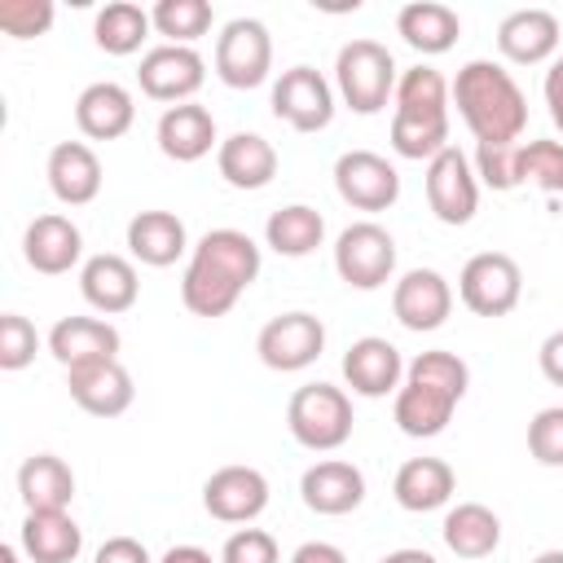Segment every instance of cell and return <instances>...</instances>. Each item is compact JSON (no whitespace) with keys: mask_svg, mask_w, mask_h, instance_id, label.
<instances>
[{"mask_svg":"<svg viewBox=\"0 0 563 563\" xmlns=\"http://www.w3.org/2000/svg\"><path fill=\"white\" fill-rule=\"evenodd\" d=\"M457 295L475 317H506L523 295V273L506 251H479L462 264Z\"/></svg>","mask_w":563,"mask_h":563,"instance_id":"obj_8","label":"cell"},{"mask_svg":"<svg viewBox=\"0 0 563 563\" xmlns=\"http://www.w3.org/2000/svg\"><path fill=\"white\" fill-rule=\"evenodd\" d=\"M53 26V0H0V31L13 40H35Z\"/></svg>","mask_w":563,"mask_h":563,"instance_id":"obj_41","label":"cell"},{"mask_svg":"<svg viewBox=\"0 0 563 563\" xmlns=\"http://www.w3.org/2000/svg\"><path fill=\"white\" fill-rule=\"evenodd\" d=\"M541 92H545V106H550V119H554V128L563 132V57H559V62H550Z\"/></svg>","mask_w":563,"mask_h":563,"instance_id":"obj_46","label":"cell"},{"mask_svg":"<svg viewBox=\"0 0 563 563\" xmlns=\"http://www.w3.org/2000/svg\"><path fill=\"white\" fill-rule=\"evenodd\" d=\"M136 119V101L123 84L97 79L75 97V123L88 141H119Z\"/></svg>","mask_w":563,"mask_h":563,"instance_id":"obj_24","label":"cell"},{"mask_svg":"<svg viewBox=\"0 0 563 563\" xmlns=\"http://www.w3.org/2000/svg\"><path fill=\"white\" fill-rule=\"evenodd\" d=\"M396 57L378 40H347L334 57V88L356 114H378L396 97Z\"/></svg>","mask_w":563,"mask_h":563,"instance_id":"obj_4","label":"cell"},{"mask_svg":"<svg viewBox=\"0 0 563 563\" xmlns=\"http://www.w3.org/2000/svg\"><path fill=\"white\" fill-rule=\"evenodd\" d=\"M378 563H440L435 554H427V550H413V545H405V550H391V554H383Z\"/></svg>","mask_w":563,"mask_h":563,"instance_id":"obj_49","label":"cell"},{"mask_svg":"<svg viewBox=\"0 0 563 563\" xmlns=\"http://www.w3.org/2000/svg\"><path fill=\"white\" fill-rule=\"evenodd\" d=\"M220 563H282V554H277V541L264 528H238L224 541Z\"/></svg>","mask_w":563,"mask_h":563,"instance_id":"obj_43","label":"cell"},{"mask_svg":"<svg viewBox=\"0 0 563 563\" xmlns=\"http://www.w3.org/2000/svg\"><path fill=\"white\" fill-rule=\"evenodd\" d=\"M40 352V334L22 312H4L0 317V369H26Z\"/></svg>","mask_w":563,"mask_h":563,"instance_id":"obj_40","label":"cell"},{"mask_svg":"<svg viewBox=\"0 0 563 563\" xmlns=\"http://www.w3.org/2000/svg\"><path fill=\"white\" fill-rule=\"evenodd\" d=\"M444 545L457 554V559H488L497 545H501V519L484 506V501H457L449 515H444V528H440Z\"/></svg>","mask_w":563,"mask_h":563,"instance_id":"obj_32","label":"cell"},{"mask_svg":"<svg viewBox=\"0 0 563 563\" xmlns=\"http://www.w3.org/2000/svg\"><path fill=\"white\" fill-rule=\"evenodd\" d=\"M158 563H216V559H211L202 545H172Z\"/></svg>","mask_w":563,"mask_h":563,"instance_id":"obj_48","label":"cell"},{"mask_svg":"<svg viewBox=\"0 0 563 563\" xmlns=\"http://www.w3.org/2000/svg\"><path fill=\"white\" fill-rule=\"evenodd\" d=\"M453 106L462 123L471 128L475 145H501L519 141L528 128V97L515 84V75L501 62L475 57L453 79Z\"/></svg>","mask_w":563,"mask_h":563,"instance_id":"obj_3","label":"cell"},{"mask_svg":"<svg viewBox=\"0 0 563 563\" xmlns=\"http://www.w3.org/2000/svg\"><path fill=\"white\" fill-rule=\"evenodd\" d=\"M273 70V35L260 18H233L216 35V75L224 88H260Z\"/></svg>","mask_w":563,"mask_h":563,"instance_id":"obj_6","label":"cell"},{"mask_svg":"<svg viewBox=\"0 0 563 563\" xmlns=\"http://www.w3.org/2000/svg\"><path fill=\"white\" fill-rule=\"evenodd\" d=\"M255 352L268 369L299 374L325 352V325L312 312H282V317L264 321V330L255 339Z\"/></svg>","mask_w":563,"mask_h":563,"instance_id":"obj_10","label":"cell"},{"mask_svg":"<svg viewBox=\"0 0 563 563\" xmlns=\"http://www.w3.org/2000/svg\"><path fill=\"white\" fill-rule=\"evenodd\" d=\"M136 79H141V92H145L150 101L180 106V101H189V97L202 88L207 62H202V53L189 48V44H158V48H150V53L141 57Z\"/></svg>","mask_w":563,"mask_h":563,"instance_id":"obj_11","label":"cell"},{"mask_svg":"<svg viewBox=\"0 0 563 563\" xmlns=\"http://www.w3.org/2000/svg\"><path fill=\"white\" fill-rule=\"evenodd\" d=\"M559 35H563V26L550 9H515L497 26V48L515 66H541L545 57H554Z\"/></svg>","mask_w":563,"mask_h":563,"instance_id":"obj_21","label":"cell"},{"mask_svg":"<svg viewBox=\"0 0 563 563\" xmlns=\"http://www.w3.org/2000/svg\"><path fill=\"white\" fill-rule=\"evenodd\" d=\"M334 189L356 211H387L400 198V172L374 150H347L334 163Z\"/></svg>","mask_w":563,"mask_h":563,"instance_id":"obj_13","label":"cell"},{"mask_svg":"<svg viewBox=\"0 0 563 563\" xmlns=\"http://www.w3.org/2000/svg\"><path fill=\"white\" fill-rule=\"evenodd\" d=\"M150 31H154L150 13H145L141 4H132V0H110L106 9H97V22H92V40H97V48L110 53V57L136 53V48L150 40Z\"/></svg>","mask_w":563,"mask_h":563,"instance_id":"obj_34","label":"cell"},{"mask_svg":"<svg viewBox=\"0 0 563 563\" xmlns=\"http://www.w3.org/2000/svg\"><path fill=\"white\" fill-rule=\"evenodd\" d=\"M519 154H523V141H501V145H475V176L506 194L515 185H523V172H519Z\"/></svg>","mask_w":563,"mask_h":563,"instance_id":"obj_38","label":"cell"},{"mask_svg":"<svg viewBox=\"0 0 563 563\" xmlns=\"http://www.w3.org/2000/svg\"><path fill=\"white\" fill-rule=\"evenodd\" d=\"M519 172L541 194H563V141H523Z\"/></svg>","mask_w":563,"mask_h":563,"instance_id":"obj_39","label":"cell"},{"mask_svg":"<svg viewBox=\"0 0 563 563\" xmlns=\"http://www.w3.org/2000/svg\"><path fill=\"white\" fill-rule=\"evenodd\" d=\"M216 167L233 189H264L277 176V150L260 132H233L220 141Z\"/></svg>","mask_w":563,"mask_h":563,"instance_id":"obj_30","label":"cell"},{"mask_svg":"<svg viewBox=\"0 0 563 563\" xmlns=\"http://www.w3.org/2000/svg\"><path fill=\"white\" fill-rule=\"evenodd\" d=\"M321 238H325V220H321V211L308 207V202L277 207V211L268 216V224H264V242H268L277 255H286V260L312 255V251L321 246Z\"/></svg>","mask_w":563,"mask_h":563,"instance_id":"obj_33","label":"cell"},{"mask_svg":"<svg viewBox=\"0 0 563 563\" xmlns=\"http://www.w3.org/2000/svg\"><path fill=\"white\" fill-rule=\"evenodd\" d=\"M334 273L352 286V290H378L391 282L396 273V238L374 224V220H356L339 233L334 242Z\"/></svg>","mask_w":563,"mask_h":563,"instance_id":"obj_7","label":"cell"},{"mask_svg":"<svg viewBox=\"0 0 563 563\" xmlns=\"http://www.w3.org/2000/svg\"><path fill=\"white\" fill-rule=\"evenodd\" d=\"M18 545L31 563H75L84 550V528L66 510H26Z\"/></svg>","mask_w":563,"mask_h":563,"instance_id":"obj_26","label":"cell"},{"mask_svg":"<svg viewBox=\"0 0 563 563\" xmlns=\"http://www.w3.org/2000/svg\"><path fill=\"white\" fill-rule=\"evenodd\" d=\"M66 387H70V400L92 418H119L136 396L132 374L119 361L75 365V369H66Z\"/></svg>","mask_w":563,"mask_h":563,"instance_id":"obj_17","label":"cell"},{"mask_svg":"<svg viewBox=\"0 0 563 563\" xmlns=\"http://www.w3.org/2000/svg\"><path fill=\"white\" fill-rule=\"evenodd\" d=\"M22 255H26V264L35 273L62 277L84 260V233H79V224L70 216H57V211L35 216L26 224V233H22Z\"/></svg>","mask_w":563,"mask_h":563,"instance_id":"obj_16","label":"cell"},{"mask_svg":"<svg viewBox=\"0 0 563 563\" xmlns=\"http://www.w3.org/2000/svg\"><path fill=\"white\" fill-rule=\"evenodd\" d=\"M299 497L312 515H347L365 501V475H361V466H352L343 457H325L303 471Z\"/></svg>","mask_w":563,"mask_h":563,"instance_id":"obj_19","label":"cell"},{"mask_svg":"<svg viewBox=\"0 0 563 563\" xmlns=\"http://www.w3.org/2000/svg\"><path fill=\"white\" fill-rule=\"evenodd\" d=\"M286 427L312 453L343 449L352 440V400L334 383H303L286 405Z\"/></svg>","mask_w":563,"mask_h":563,"instance_id":"obj_5","label":"cell"},{"mask_svg":"<svg viewBox=\"0 0 563 563\" xmlns=\"http://www.w3.org/2000/svg\"><path fill=\"white\" fill-rule=\"evenodd\" d=\"M391 312L405 330L427 334L440 330L453 312V286L435 273V268H409L396 286H391Z\"/></svg>","mask_w":563,"mask_h":563,"instance_id":"obj_15","label":"cell"},{"mask_svg":"<svg viewBox=\"0 0 563 563\" xmlns=\"http://www.w3.org/2000/svg\"><path fill=\"white\" fill-rule=\"evenodd\" d=\"M537 361H541V374H545L554 387H563V330L545 334V343H541Z\"/></svg>","mask_w":563,"mask_h":563,"instance_id":"obj_45","label":"cell"},{"mask_svg":"<svg viewBox=\"0 0 563 563\" xmlns=\"http://www.w3.org/2000/svg\"><path fill=\"white\" fill-rule=\"evenodd\" d=\"M396 31H400V40H405L413 53L435 57V53H449V48L457 44L462 18H457L449 4H440V0H413V4H405V9L396 13Z\"/></svg>","mask_w":563,"mask_h":563,"instance_id":"obj_29","label":"cell"},{"mask_svg":"<svg viewBox=\"0 0 563 563\" xmlns=\"http://www.w3.org/2000/svg\"><path fill=\"white\" fill-rule=\"evenodd\" d=\"M391 150L400 158H413V163H431L440 150H449V119H435V123H418V119H400L391 114Z\"/></svg>","mask_w":563,"mask_h":563,"instance_id":"obj_37","label":"cell"},{"mask_svg":"<svg viewBox=\"0 0 563 563\" xmlns=\"http://www.w3.org/2000/svg\"><path fill=\"white\" fill-rule=\"evenodd\" d=\"M18 493L26 510H66L75 497V471L57 453H31L18 466Z\"/></svg>","mask_w":563,"mask_h":563,"instance_id":"obj_31","label":"cell"},{"mask_svg":"<svg viewBox=\"0 0 563 563\" xmlns=\"http://www.w3.org/2000/svg\"><path fill=\"white\" fill-rule=\"evenodd\" d=\"M453 488H457V475L444 457H409V462H400V471L391 479V493H396L400 510H413V515L449 506Z\"/></svg>","mask_w":563,"mask_h":563,"instance_id":"obj_28","label":"cell"},{"mask_svg":"<svg viewBox=\"0 0 563 563\" xmlns=\"http://www.w3.org/2000/svg\"><path fill=\"white\" fill-rule=\"evenodd\" d=\"M48 189L57 202L66 207H88L101 194V158L92 154V145L84 141H57L48 150Z\"/></svg>","mask_w":563,"mask_h":563,"instance_id":"obj_22","label":"cell"},{"mask_svg":"<svg viewBox=\"0 0 563 563\" xmlns=\"http://www.w3.org/2000/svg\"><path fill=\"white\" fill-rule=\"evenodd\" d=\"M202 506L220 523H251L268 506V479L255 466H220L202 484Z\"/></svg>","mask_w":563,"mask_h":563,"instance_id":"obj_14","label":"cell"},{"mask_svg":"<svg viewBox=\"0 0 563 563\" xmlns=\"http://www.w3.org/2000/svg\"><path fill=\"white\" fill-rule=\"evenodd\" d=\"M466 387H471V369H466V361L457 352H444V347L418 352L405 365V383L396 391L391 418H396V427L405 435L431 440L453 422V409L466 396Z\"/></svg>","mask_w":563,"mask_h":563,"instance_id":"obj_2","label":"cell"},{"mask_svg":"<svg viewBox=\"0 0 563 563\" xmlns=\"http://www.w3.org/2000/svg\"><path fill=\"white\" fill-rule=\"evenodd\" d=\"M260 277V246L242 229H211L189 251L185 277H180V303L194 317H224L242 290Z\"/></svg>","mask_w":563,"mask_h":563,"instance_id":"obj_1","label":"cell"},{"mask_svg":"<svg viewBox=\"0 0 563 563\" xmlns=\"http://www.w3.org/2000/svg\"><path fill=\"white\" fill-rule=\"evenodd\" d=\"M128 251L145 268H172L189 251L185 220L176 211H136L128 220Z\"/></svg>","mask_w":563,"mask_h":563,"instance_id":"obj_27","label":"cell"},{"mask_svg":"<svg viewBox=\"0 0 563 563\" xmlns=\"http://www.w3.org/2000/svg\"><path fill=\"white\" fill-rule=\"evenodd\" d=\"M400 378H405V361H400L396 343H387L378 334H365L343 352V383L356 396L378 400L387 391H400Z\"/></svg>","mask_w":563,"mask_h":563,"instance_id":"obj_18","label":"cell"},{"mask_svg":"<svg viewBox=\"0 0 563 563\" xmlns=\"http://www.w3.org/2000/svg\"><path fill=\"white\" fill-rule=\"evenodd\" d=\"M532 563H563V550H541Z\"/></svg>","mask_w":563,"mask_h":563,"instance_id":"obj_50","label":"cell"},{"mask_svg":"<svg viewBox=\"0 0 563 563\" xmlns=\"http://www.w3.org/2000/svg\"><path fill=\"white\" fill-rule=\"evenodd\" d=\"M79 295L106 312V317H119L136 303L141 295V282H136V268L132 260L114 255V251H101V255H88L84 268H79Z\"/></svg>","mask_w":563,"mask_h":563,"instance_id":"obj_23","label":"cell"},{"mask_svg":"<svg viewBox=\"0 0 563 563\" xmlns=\"http://www.w3.org/2000/svg\"><path fill=\"white\" fill-rule=\"evenodd\" d=\"M48 352L57 365H92V361H119V330L101 317H62L48 330Z\"/></svg>","mask_w":563,"mask_h":563,"instance_id":"obj_25","label":"cell"},{"mask_svg":"<svg viewBox=\"0 0 563 563\" xmlns=\"http://www.w3.org/2000/svg\"><path fill=\"white\" fill-rule=\"evenodd\" d=\"M150 22H154L158 35H167V44H189L194 48V40L211 31L216 9L207 0H158L150 9Z\"/></svg>","mask_w":563,"mask_h":563,"instance_id":"obj_36","label":"cell"},{"mask_svg":"<svg viewBox=\"0 0 563 563\" xmlns=\"http://www.w3.org/2000/svg\"><path fill=\"white\" fill-rule=\"evenodd\" d=\"M158 150L172 158V163H198L211 154V145L220 150V136H216V119L207 106L198 101H180V106H167L158 114Z\"/></svg>","mask_w":563,"mask_h":563,"instance_id":"obj_20","label":"cell"},{"mask_svg":"<svg viewBox=\"0 0 563 563\" xmlns=\"http://www.w3.org/2000/svg\"><path fill=\"white\" fill-rule=\"evenodd\" d=\"M427 207L440 224H471L479 211V176L475 163L449 145L427 163Z\"/></svg>","mask_w":563,"mask_h":563,"instance_id":"obj_9","label":"cell"},{"mask_svg":"<svg viewBox=\"0 0 563 563\" xmlns=\"http://www.w3.org/2000/svg\"><path fill=\"white\" fill-rule=\"evenodd\" d=\"M92 563H154L150 550L136 537H106L92 554Z\"/></svg>","mask_w":563,"mask_h":563,"instance_id":"obj_44","label":"cell"},{"mask_svg":"<svg viewBox=\"0 0 563 563\" xmlns=\"http://www.w3.org/2000/svg\"><path fill=\"white\" fill-rule=\"evenodd\" d=\"M528 453L541 466H563V405H550L528 422Z\"/></svg>","mask_w":563,"mask_h":563,"instance_id":"obj_42","label":"cell"},{"mask_svg":"<svg viewBox=\"0 0 563 563\" xmlns=\"http://www.w3.org/2000/svg\"><path fill=\"white\" fill-rule=\"evenodd\" d=\"M396 114L400 119H418V123H435L449 119V84L435 66H409L396 79Z\"/></svg>","mask_w":563,"mask_h":563,"instance_id":"obj_35","label":"cell"},{"mask_svg":"<svg viewBox=\"0 0 563 563\" xmlns=\"http://www.w3.org/2000/svg\"><path fill=\"white\" fill-rule=\"evenodd\" d=\"M18 550L22 545H0V563H18Z\"/></svg>","mask_w":563,"mask_h":563,"instance_id":"obj_51","label":"cell"},{"mask_svg":"<svg viewBox=\"0 0 563 563\" xmlns=\"http://www.w3.org/2000/svg\"><path fill=\"white\" fill-rule=\"evenodd\" d=\"M273 114L295 132H321L334 119V88L312 66H290L273 84Z\"/></svg>","mask_w":563,"mask_h":563,"instance_id":"obj_12","label":"cell"},{"mask_svg":"<svg viewBox=\"0 0 563 563\" xmlns=\"http://www.w3.org/2000/svg\"><path fill=\"white\" fill-rule=\"evenodd\" d=\"M290 563H347V554L339 545H330V541H303L290 554Z\"/></svg>","mask_w":563,"mask_h":563,"instance_id":"obj_47","label":"cell"}]
</instances>
